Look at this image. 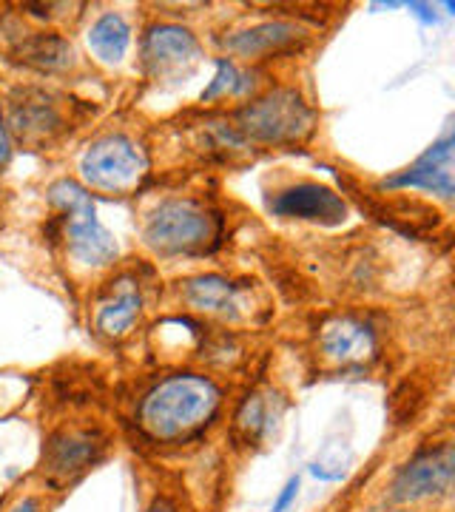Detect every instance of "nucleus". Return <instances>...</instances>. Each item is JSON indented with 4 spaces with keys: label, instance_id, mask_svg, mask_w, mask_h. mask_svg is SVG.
<instances>
[{
    "label": "nucleus",
    "instance_id": "nucleus-1",
    "mask_svg": "<svg viewBox=\"0 0 455 512\" xmlns=\"http://www.w3.org/2000/svg\"><path fill=\"white\" fill-rule=\"evenodd\" d=\"M222 393L208 376L177 373L157 382L140 402V427L148 439L182 441L200 433L217 416Z\"/></svg>",
    "mask_w": 455,
    "mask_h": 512
},
{
    "label": "nucleus",
    "instance_id": "nucleus-2",
    "mask_svg": "<svg viewBox=\"0 0 455 512\" xmlns=\"http://www.w3.org/2000/svg\"><path fill=\"white\" fill-rule=\"evenodd\" d=\"M49 202L63 214V237L69 254L80 265L103 268L117 259V242L97 220V208L83 185L74 180H57L49 185Z\"/></svg>",
    "mask_w": 455,
    "mask_h": 512
},
{
    "label": "nucleus",
    "instance_id": "nucleus-3",
    "mask_svg": "<svg viewBox=\"0 0 455 512\" xmlns=\"http://www.w3.org/2000/svg\"><path fill=\"white\" fill-rule=\"evenodd\" d=\"M146 242L160 254H197L217 242V217L191 200H168L146 222Z\"/></svg>",
    "mask_w": 455,
    "mask_h": 512
},
{
    "label": "nucleus",
    "instance_id": "nucleus-4",
    "mask_svg": "<svg viewBox=\"0 0 455 512\" xmlns=\"http://www.w3.org/2000/svg\"><path fill=\"white\" fill-rule=\"evenodd\" d=\"M237 123L242 134L259 143H296L310 134L313 111L299 92L276 89L239 109Z\"/></svg>",
    "mask_w": 455,
    "mask_h": 512
},
{
    "label": "nucleus",
    "instance_id": "nucleus-5",
    "mask_svg": "<svg viewBox=\"0 0 455 512\" xmlns=\"http://www.w3.org/2000/svg\"><path fill=\"white\" fill-rule=\"evenodd\" d=\"M146 168L148 160L143 148L134 140H128L126 134H109V137L97 140L83 154V163H80L86 183L100 191H111V194L131 191L143 180Z\"/></svg>",
    "mask_w": 455,
    "mask_h": 512
},
{
    "label": "nucleus",
    "instance_id": "nucleus-6",
    "mask_svg": "<svg viewBox=\"0 0 455 512\" xmlns=\"http://www.w3.org/2000/svg\"><path fill=\"white\" fill-rule=\"evenodd\" d=\"M455 456L450 444H438L430 450H421L410 458L393 481V498L401 504H413L421 498H436L453 490Z\"/></svg>",
    "mask_w": 455,
    "mask_h": 512
},
{
    "label": "nucleus",
    "instance_id": "nucleus-7",
    "mask_svg": "<svg viewBox=\"0 0 455 512\" xmlns=\"http://www.w3.org/2000/svg\"><path fill=\"white\" fill-rule=\"evenodd\" d=\"M106 441L94 430H60L43 450V473L52 484H69L97 464Z\"/></svg>",
    "mask_w": 455,
    "mask_h": 512
},
{
    "label": "nucleus",
    "instance_id": "nucleus-8",
    "mask_svg": "<svg viewBox=\"0 0 455 512\" xmlns=\"http://www.w3.org/2000/svg\"><path fill=\"white\" fill-rule=\"evenodd\" d=\"M455 140L444 134L433 146L421 154L410 168L387 177L382 188L396 191V188H424L430 194H438L441 200H453L455 194Z\"/></svg>",
    "mask_w": 455,
    "mask_h": 512
},
{
    "label": "nucleus",
    "instance_id": "nucleus-9",
    "mask_svg": "<svg viewBox=\"0 0 455 512\" xmlns=\"http://www.w3.org/2000/svg\"><path fill=\"white\" fill-rule=\"evenodd\" d=\"M268 208L273 217H282V220H308L322 222V225H339L347 217L345 200L336 191H330L328 185L319 183L282 188L268 200Z\"/></svg>",
    "mask_w": 455,
    "mask_h": 512
},
{
    "label": "nucleus",
    "instance_id": "nucleus-10",
    "mask_svg": "<svg viewBox=\"0 0 455 512\" xmlns=\"http://www.w3.org/2000/svg\"><path fill=\"white\" fill-rule=\"evenodd\" d=\"M319 345L336 365H362L376 353V330L356 316H336L322 328Z\"/></svg>",
    "mask_w": 455,
    "mask_h": 512
},
{
    "label": "nucleus",
    "instance_id": "nucleus-11",
    "mask_svg": "<svg viewBox=\"0 0 455 512\" xmlns=\"http://www.w3.org/2000/svg\"><path fill=\"white\" fill-rule=\"evenodd\" d=\"M197 55H200L197 37L182 26H174V23L151 26L146 32V40H143V57L157 72L182 69V66L194 63Z\"/></svg>",
    "mask_w": 455,
    "mask_h": 512
},
{
    "label": "nucleus",
    "instance_id": "nucleus-12",
    "mask_svg": "<svg viewBox=\"0 0 455 512\" xmlns=\"http://www.w3.org/2000/svg\"><path fill=\"white\" fill-rule=\"evenodd\" d=\"M9 114H12L9 117L12 131L26 143H43L63 126L60 111L52 103V97L43 92H23V97L12 103Z\"/></svg>",
    "mask_w": 455,
    "mask_h": 512
},
{
    "label": "nucleus",
    "instance_id": "nucleus-13",
    "mask_svg": "<svg viewBox=\"0 0 455 512\" xmlns=\"http://www.w3.org/2000/svg\"><path fill=\"white\" fill-rule=\"evenodd\" d=\"M302 29L293 26V23H262V26H254L248 32H239V35L228 37L225 46L231 52H237L242 57H262L271 55V52H279L285 46H293L296 40H302Z\"/></svg>",
    "mask_w": 455,
    "mask_h": 512
},
{
    "label": "nucleus",
    "instance_id": "nucleus-14",
    "mask_svg": "<svg viewBox=\"0 0 455 512\" xmlns=\"http://www.w3.org/2000/svg\"><path fill=\"white\" fill-rule=\"evenodd\" d=\"M18 57L26 66H35L43 72H63L74 63V49L66 37L55 32H40L20 43Z\"/></svg>",
    "mask_w": 455,
    "mask_h": 512
},
{
    "label": "nucleus",
    "instance_id": "nucleus-15",
    "mask_svg": "<svg viewBox=\"0 0 455 512\" xmlns=\"http://www.w3.org/2000/svg\"><path fill=\"white\" fill-rule=\"evenodd\" d=\"M185 299L200 311L234 313L239 308V285L222 276H197L185 282Z\"/></svg>",
    "mask_w": 455,
    "mask_h": 512
},
{
    "label": "nucleus",
    "instance_id": "nucleus-16",
    "mask_svg": "<svg viewBox=\"0 0 455 512\" xmlns=\"http://www.w3.org/2000/svg\"><path fill=\"white\" fill-rule=\"evenodd\" d=\"M128 43H131V29L126 18L117 12H106L89 29V49L103 63H120L126 57Z\"/></svg>",
    "mask_w": 455,
    "mask_h": 512
},
{
    "label": "nucleus",
    "instance_id": "nucleus-17",
    "mask_svg": "<svg viewBox=\"0 0 455 512\" xmlns=\"http://www.w3.org/2000/svg\"><path fill=\"white\" fill-rule=\"evenodd\" d=\"M140 305H143V299H140L137 291L111 293L109 299L100 305V311H97V328H100V333H106L111 339L126 336L128 330L134 328L137 316H140Z\"/></svg>",
    "mask_w": 455,
    "mask_h": 512
},
{
    "label": "nucleus",
    "instance_id": "nucleus-18",
    "mask_svg": "<svg viewBox=\"0 0 455 512\" xmlns=\"http://www.w3.org/2000/svg\"><path fill=\"white\" fill-rule=\"evenodd\" d=\"M276 419H279V413H273L271 396L254 393V396H248L245 402L239 404L237 430L251 444V441H259L262 436H268Z\"/></svg>",
    "mask_w": 455,
    "mask_h": 512
},
{
    "label": "nucleus",
    "instance_id": "nucleus-19",
    "mask_svg": "<svg viewBox=\"0 0 455 512\" xmlns=\"http://www.w3.org/2000/svg\"><path fill=\"white\" fill-rule=\"evenodd\" d=\"M347 464H350V447L342 441H333V444H325L322 453L313 458L310 473L322 481H339L347 473Z\"/></svg>",
    "mask_w": 455,
    "mask_h": 512
},
{
    "label": "nucleus",
    "instance_id": "nucleus-20",
    "mask_svg": "<svg viewBox=\"0 0 455 512\" xmlns=\"http://www.w3.org/2000/svg\"><path fill=\"white\" fill-rule=\"evenodd\" d=\"M248 89L245 77L237 72V66L228 60V57H219L217 60V74L211 80V86L202 92V103H211L217 97H225V94H242Z\"/></svg>",
    "mask_w": 455,
    "mask_h": 512
},
{
    "label": "nucleus",
    "instance_id": "nucleus-21",
    "mask_svg": "<svg viewBox=\"0 0 455 512\" xmlns=\"http://www.w3.org/2000/svg\"><path fill=\"white\" fill-rule=\"evenodd\" d=\"M299 476L288 478V484L282 487V493L276 495V501H273V510L271 512H288L291 510V504L296 501V495H299Z\"/></svg>",
    "mask_w": 455,
    "mask_h": 512
},
{
    "label": "nucleus",
    "instance_id": "nucleus-22",
    "mask_svg": "<svg viewBox=\"0 0 455 512\" xmlns=\"http://www.w3.org/2000/svg\"><path fill=\"white\" fill-rule=\"evenodd\" d=\"M9 157H12V140H9V128H6L3 111H0V168H6Z\"/></svg>",
    "mask_w": 455,
    "mask_h": 512
},
{
    "label": "nucleus",
    "instance_id": "nucleus-23",
    "mask_svg": "<svg viewBox=\"0 0 455 512\" xmlns=\"http://www.w3.org/2000/svg\"><path fill=\"white\" fill-rule=\"evenodd\" d=\"M404 6H407V9H410V12H413V15L421 20V23H427V26H433V23L438 20L430 3H416V0H413V3H404Z\"/></svg>",
    "mask_w": 455,
    "mask_h": 512
},
{
    "label": "nucleus",
    "instance_id": "nucleus-24",
    "mask_svg": "<svg viewBox=\"0 0 455 512\" xmlns=\"http://www.w3.org/2000/svg\"><path fill=\"white\" fill-rule=\"evenodd\" d=\"M9 512H40V501L32 498V495H26V498H20L18 504H15Z\"/></svg>",
    "mask_w": 455,
    "mask_h": 512
},
{
    "label": "nucleus",
    "instance_id": "nucleus-25",
    "mask_svg": "<svg viewBox=\"0 0 455 512\" xmlns=\"http://www.w3.org/2000/svg\"><path fill=\"white\" fill-rule=\"evenodd\" d=\"M148 512H180V507H177L174 501H168V498H157Z\"/></svg>",
    "mask_w": 455,
    "mask_h": 512
}]
</instances>
